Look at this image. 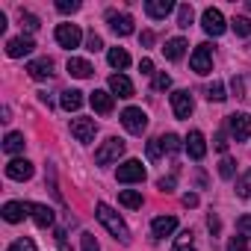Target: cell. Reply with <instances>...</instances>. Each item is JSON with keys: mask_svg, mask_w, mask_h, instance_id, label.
Masks as SVG:
<instances>
[{"mask_svg": "<svg viewBox=\"0 0 251 251\" xmlns=\"http://www.w3.org/2000/svg\"><path fill=\"white\" fill-rule=\"evenodd\" d=\"M230 86H233V95H236V98H242V95H245V83H242V77H233V80H230Z\"/></svg>", "mask_w": 251, "mask_h": 251, "instance_id": "44", "label": "cell"}, {"mask_svg": "<svg viewBox=\"0 0 251 251\" xmlns=\"http://www.w3.org/2000/svg\"><path fill=\"white\" fill-rule=\"evenodd\" d=\"M142 45H145V48H148V45H154V33H151V30H145V33H142Z\"/></svg>", "mask_w": 251, "mask_h": 251, "instance_id": "49", "label": "cell"}, {"mask_svg": "<svg viewBox=\"0 0 251 251\" xmlns=\"http://www.w3.org/2000/svg\"><path fill=\"white\" fill-rule=\"evenodd\" d=\"M27 213H30V204H21V201H9V204H3V219H6L9 225L24 222Z\"/></svg>", "mask_w": 251, "mask_h": 251, "instance_id": "16", "label": "cell"}, {"mask_svg": "<svg viewBox=\"0 0 251 251\" xmlns=\"http://www.w3.org/2000/svg\"><path fill=\"white\" fill-rule=\"evenodd\" d=\"M207 227H210L213 233H219V219H216V216H210V219H207Z\"/></svg>", "mask_w": 251, "mask_h": 251, "instance_id": "50", "label": "cell"}, {"mask_svg": "<svg viewBox=\"0 0 251 251\" xmlns=\"http://www.w3.org/2000/svg\"><path fill=\"white\" fill-rule=\"evenodd\" d=\"M189 65H192L195 74H210V71H213V50H210V45H198V48L192 50Z\"/></svg>", "mask_w": 251, "mask_h": 251, "instance_id": "7", "label": "cell"}, {"mask_svg": "<svg viewBox=\"0 0 251 251\" xmlns=\"http://www.w3.org/2000/svg\"><path fill=\"white\" fill-rule=\"evenodd\" d=\"M95 216L100 219V225H103V227H106V230H109L115 239H121V242H127V239H130V230H127V225L121 222V216H118V213H115L109 204H103V201H100V204L95 207Z\"/></svg>", "mask_w": 251, "mask_h": 251, "instance_id": "1", "label": "cell"}, {"mask_svg": "<svg viewBox=\"0 0 251 251\" xmlns=\"http://www.w3.org/2000/svg\"><path fill=\"white\" fill-rule=\"evenodd\" d=\"M109 92L118 95V98H133V83L124 74H112L109 77Z\"/></svg>", "mask_w": 251, "mask_h": 251, "instance_id": "18", "label": "cell"}, {"mask_svg": "<svg viewBox=\"0 0 251 251\" xmlns=\"http://www.w3.org/2000/svg\"><path fill=\"white\" fill-rule=\"evenodd\" d=\"M86 48H89L92 53H98V50L103 48V42H100V36H98V33H89V39H86Z\"/></svg>", "mask_w": 251, "mask_h": 251, "instance_id": "39", "label": "cell"}, {"mask_svg": "<svg viewBox=\"0 0 251 251\" xmlns=\"http://www.w3.org/2000/svg\"><path fill=\"white\" fill-rule=\"evenodd\" d=\"M27 71H30L33 80H48V77L53 74V62H50V59H33V62L27 65Z\"/></svg>", "mask_w": 251, "mask_h": 251, "instance_id": "21", "label": "cell"}, {"mask_svg": "<svg viewBox=\"0 0 251 251\" xmlns=\"http://www.w3.org/2000/svg\"><path fill=\"white\" fill-rule=\"evenodd\" d=\"M30 216L39 227H50L53 225V210L48 204H30Z\"/></svg>", "mask_w": 251, "mask_h": 251, "instance_id": "19", "label": "cell"}, {"mask_svg": "<svg viewBox=\"0 0 251 251\" xmlns=\"http://www.w3.org/2000/svg\"><path fill=\"white\" fill-rule=\"evenodd\" d=\"M21 21H24V27L33 33V30H39V18L33 15V12H21Z\"/></svg>", "mask_w": 251, "mask_h": 251, "instance_id": "38", "label": "cell"}, {"mask_svg": "<svg viewBox=\"0 0 251 251\" xmlns=\"http://www.w3.org/2000/svg\"><path fill=\"white\" fill-rule=\"evenodd\" d=\"M175 183H177V177H175V175H169V177H160V180H157V189L172 192V189H175Z\"/></svg>", "mask_w": 251, "mask_h": 251, "instance_id": "40", "label": "cell"}, {"mask_svg": "<svg viewBox=\"0 0 251 251\" xmlns=\"http://www.w3.org/2000/svg\"><path fill=\"white\" fill-rule=\"evenodd\" d=\"M233 172H236V163H233L230 157H225V160L219 163V175H222L225 180H230V177H233Z\"/></svg>", "mask_w": 251, "mask_h": 251, "instance_id": "34", "label": "cell"}, {"mask_svg": "<svg viewBox=\"0 0 251 251\" xmlns=\"http://www.w3.org/2000/svg\"><path fill=\"white\" fill-rule=\"evenodd\" d=\"M68 74H71V77H77V80H86V77H92V65H89V59L71 56V59H68Z\"/></svg>", "mask_w": 251, "mask_h": 251, "instance_id": "22", "label": "cell"}, {"mask_svg": "<svg viewBox=\"0 0 251 251\" xmlns=\"http://www.w3.org/2000/svg\"><path fill=\"white\" fill-rule=\"evenodd\" d=\"M192 95L189 92H183V89H177L175 95H172V109H175V115L177 118H189L192 115Z\"/></svg>", "mask_w": 251, "mask_h": 251, "instance_id": "10", "label": "cell"}, {"mask_svg": "<svg viewBox=\"0 0 251 251\" xmlns=\"http://www.w3.org/2000/svg\"><path fill=\"white\" fill-rule=\"evenodd\" d=\"M183 148H186V154H189L192 160H204V154H207V142H204V133H201V130H192V133L186 136Z\"/></svg>", "mask_w": 251, "mask_h": 251, "instance_id": "11", "label": "cell"}, {"mask_svg": "<svg viewBox=\"0 0 251 251\" xmlns=\"http://www.w3.org/2000/svg\"><path fill=\"white\" fill-rule=\"evenodd\" d=\"M9 251H36V242L24 236V239H15V242L9 245Z\"/></svg>", "mask_w": 251, "mask_h": 251, "instance_id": "35", "label": "cell"}, {"mask_svg": "<svg viewBox=\"0 0 251 251\" xmlns=\"http://www.w3.org/2000/svg\"><path fill=\"white\" fill-rule=\"evenodd\" d=\"M216 151H227V139H225V133H216Z\"/></svg>", "mask_w": 251, "mask_h": 251, "instance_id": "45", "label": "cell"}, {"mask_svg": "<svg viewBox=\"0 0 251 251\" xmlns=\"http://www.w3.org/2000/svg\"><path fill=\"white\" fill-rule=\"evenodd\" d=\"M106 21H109V27H112L115 36H130V33H133V18L124 15V12H121V15H118V12H109Z\"/></svg>", "mask_w": 251, "mask_h": 251, "instance_id": "13", "label": "cell"}, {"mask_svg": "<svg viewBox=\"0 0 251 251\" xmlns=\"http://www.w3.org/2000/svg\"><path fill=\"white\" fill-rule=\"evenodd\" d=\"M151 230H154L157 239H163V236H169V233L177 230V219H175V216H157V219L151 222Z\"/></svg>", "mask_w": 251, "mask_h": 251, "instance_id": "17", "label": "cell"}, {"mask_svg": "<svg viewBox=\"0 0 251 251\" xmlns=\"http://www.w3.org/2000/svg\"><path fill=\"white\" fill-rule=\"evenodd\" d=\"M163 154V145H160V139H154V142H148V160H157Z\"/></svg>", "mask_w": 251, "mask_h": 251, "instance_id": "43", "label": "cell"}, {"mask_svg": "<svg viewBox=\"0 0 251 251\" xmlns=\"http://www.w3.org/2000/svg\"><path fill=\"white\" fill-rule=\"evenodd\" d=\"M59 103H62V109H65V112H77V109L83 106V92H77V89H68V92H62Z\"/></svg>", "mask_w": 251, "mask_h": 251, "instance_id": "23", "label": "cell"}, {"mask_svg": "<svg viewBox=\"0 0 251 251\" xmlns=\"http://www.w3.org/2000/svg\"><path fill=\"white\" fill-rule=\"evenodd\" d=\"M172 9H175V3H172V0H148V3H145V12H148L154 21L166 18Z\"/></svg>", "mask_w": 251, "mask_h": 251, "instance_id": "20", "label": "cell"}, {"mask_svg": "<svg viewBox=\"0 0 251 251\" xmlns=\"http://www.w3.org/2000/svg\"><path fill=\"white\" fill-rule=\"evenodd\" d=\"M154 86H157L160 92H166V89L172 86V77H169V74H157V77H154Z\"/></svg>", "mask_w": 251, "mask_h": 251, "instance_id": "42", "label": "cell"}, {"mask_svg": "<svg viewBox=\"0 0 251 251\" xmlns=\"http://www.w3.org/2000/svg\"><path fill=\"white\" fill-rule=\"evenodd\" d=\"M56 42L62 45V48H80V42H83V33H80V27L77 24H59L56 27Z\"/></svg>", "mask_w": 251, "mask_h": 251, "instance_id": "9", "label": "cell"}, {"mask_svg": "<svg viewBox=\"0 0 251 251\" xmlns=\"http://www.w3.org/2000/svg\"><path fill=\"white\" fill-rule=\"evenodd\" d=\"M207 98H210V100H216V103H219V100H225V98H227V95H225V83H222V80H213V83L207 86Z\"/></svg>", "mask_w": 251, "mask_h": 251, "instance_id": "30", "label": "cell"}, {"mask_svg": "<svg viewBox=\"0 0 251 251\" xmlns=\"http://www.w3.org/2000/svg\"><path fill=\"white\" fill-rule=\"evenodd\" d=\"M83 251H100V248H98L95 233H83Z\"/></svg>", "mask_w": 251, "mask_h": 251, "instance_id": "41", "label": "cell"}, {"mask_svg": "<svg viewBox=\"0 0 251 251\" xmlns=\"http://www.w3.org/2000/svg\"><path fill=\"white\" fill-rule=\"evenodd\" d=\"M172 251H195V245H192V230H183V233L177 236V242H175Z\"/></svg>", "mask_w": 251, "mask_h": 251, "instance_id": "32", "label": "cell"}, {"mask_svg": "<svg viewBox=\"0 0 251 251\" xmlns=\"http://www.w3.org/2000/svg\"><path fill=\"white\" fill-rule=\"evenodd\" d=\"M227 251H248V242H245V236H242V233H236V236L227 242Z\"/></svg>", "mask_w": 251, "mask_h": 251, "instance_id": "36", "label": "cell"}, {"mask_svg": "<svg viewBox=\"0 0 251 251\" xmlns=\"http://www.w3.org/2000/svg\"><path fill=\"white\" fill-rule=\"evenodd\" d=\"M236 195H239V198H251V169L236 180Z\"/></svg>", "mask_w": 251, "mask_h": 251, "instance_id": "31", "label": "cell"}, {"mask_svg": "<svg viewBox=\"0 0 251 251\" xmlns=\"http://www.w3.org/2000/svg\"><path fill=\"white\" fill-rule=\"evenodd\" d=\"M118 183H142L145 180V166L139 160H127L124 166H118Z\"/></svg>", "mask_w": 251, "mask_h": 251, "instance_id": "6", "label": "cell"}, {"mask_svg": "<svg viewBox=\"0 0 251 251\" xmlns=\"http://www.w3.org/2000/svg\"><path fill=\"white\" fill-rule=\"evenodd\" d=\"M192 18H195V12H192V6H189V3L177 6V27H180V30H186V27L192 24Z\"/></svg>", "mask_w": 251, "mask_h": 251, "instance_id": "29", "label": "cell"}, {"mask_svg": "<svg viewBox=\"0 0 251 251\" xmlns=\"http://www.w3.org/2000/svg\"><path fill=\"white\" fill-rule=\"evenodd\" d=\"M121 124H124V130H127V133L142 136L145 127H148V115H145V109H139V106H127V109L121 112Z\"/></svg>", "mask_w": 251, "mask_h": 251, "instance_id": "2", "label": "cell"}, {"mask_svg": "<svg viewBox=\"0 0 251 251\" xmlns=\"http://www.w3.org/2000/svg\"><path fill=\"white\" fill-rule=\"evenodd\" d=\"M56 9H59L62 15H68V12H77V9H80V3H77V0H59Z\"/></svg>", "mask_w": 251, "mask_h": 251, "instance_id": "37", "label": "cell"}, {"mask_svg": "<svg viewBox=\"0 0 251 251\" xmlns=\"http://www.w3.org/2000/svg\"><path fill=\"white\" fill-rule=\"evenodd\" d=\"M201 27H204V33H207V36H213V39H219V36L227 30V24H225V15H222L219 9H213V6L201 12Z\"/></svg>", "mask_w": 251, "mask_h": 251, "instance_id": "3", "label": "cell"}, {"mask_svg": "<svg viewBox=\"0 0 251 251\" xmlns=\"http://www.w3.org/2000/svg\"><path fill=\"white\" fill-rule=\"evenodd\" d=\"M33 48H36V42H33L30 36H18V39H9V45H6V53H9L12 59H21V56L33 53Z\"/></svg>", "mask_w": 251, "mask_h": 251, "instance_id": "12", "label": "cell"}, {"mask_svg": "<svg viewBox=\"0 0 251 251\" xmlns=\"http://www.w3.org/2000/svg\"><path fill=\"white\" fill-rule=\"evenodd\" d=\"M89 103H92V109L100 112V115H109V112H112V95L103 92V89H95V92L89 95Z\"/></svg>", "mask_w": 251, "mask_h": 251, "instance_id": "15", "label": "cell"}, {"mask_svg": "<svg viewBox=\"0 0 251 251\" xmlns=\"http://www.w3.org/2000/svg\"><path fill=\"white\" fill-rule=\"evenodd\" d=\"M230 30H233L236 36H242V39H245V36H251V21H248L245 15H236V18L230 21Z\"/></svg>", "mask_w": 251, "mask_h": 251, "instance_id": "28", "label": "cell"}, {"mask_svg": "<svg viewBox=\"0 0 251 251\" xmlns=\"http://www.w3.org/2000/svg\"><path fill=\"white\" fill-rule=\"evenodd\" d=\"M245 6H248V12H251V3H245Z\"/></svg>", "mask_w": 251, "mask_h": 251, "instance_id": "51", "label": "cell"}, {"mask_svg": "<svg viewBox=\"0 0 251 251\" xmlns=\"http://www.w3.org/2000/svg\"><path fill=\"white\" fill-rule=\"evenodd\" d=\"M118 204L127 207V210H139L142 207V192H136V189H121L118 192Z\"/></svg>", "mask_w": 251, "mask_h": 251, "instance_id": "24", "label": "cell"}, {"mask_svg": "<svg viewBox=\"0 0 251 251\" xmlns=\"http://www.w3.org/2000/svg\"><path fill=\"white\" fill-rule=\"evenodd\" d=\"M106 59H109V65H112V68H118V71L130 65V56H127V50H124V48H109Z\"/></svg>", "mask_w": 251, "mask_h": 251, "instance_id": "26", "label": "cell"}, {"mask_svg": "<svg viewBox=\"0 0 251 251\" xmlns=\"http://www.w3.org/2000/svg\"><path fill=\"white\" fill-rule=\"evenodd\" d=\"M227 127H230V136H233L236 142H245V139L251 136V115H245V112L227 115Z\"/></svg>", "mask_w": 251, "mask_h": 251, "instance_id": "5", "label": "cell"}, {"mask_svg": "<svg viewBox=\"0 0 251 251\" xmlns=\"http://www.w3.org/2000/svg\"><path fill=\"white\" fill-rule=\"evenodd\" d=\"M183 50H186V42H183L180 36H175V39H169V42H166V48H163V53H166V59H172V62H177V59L183 56Z\"/></svg>", "mask_w": 251, "mask_h": 251, "instance_id": "25", "label": "cell"}, {"mask_svg": "<svg viewBox=\"0 0 251 251\" xmlns=\"http://www.w3.org/2000/svg\"><path fill=\"white\" fill-rule=\"evenodd\" d=\"M236 225H239V230H242V233H251V216H242Z\"/></svg>", "mask_w": 251, "mask_h": 251, "instance_id": "47", "label": "cell"}, {"mask_svg": "<svg viewBox=\"0 0 251 251\" xmlns=\"http://www.w3.org/2000/svg\"><path fill=\"white\" fill-rule=\"evenodd\" d=\"M98 133V124L95 118H71V136L77 142H92Z\"/></svg>", "mask_w": 251, "mask_h": 251, "instance_id": "8", "label": "cell"}, {"mask_svg": "<svg viewBox=\"0 0 251 251\" xmlns=\"http://www.w3.org/2000/svg\"><path fill=\"white\" fill-rule=\"evenodd\" d=\"M24 133H6V139H3V151L6 154H21L24 151Z\"/></svg>", "mask_w": 251, "mask_h": 251, "instance_id": "27", "label": "cell"}, {"mask_svg": "<svg viewBox=\"0 0 251 251\" xmlns=\"http://www.w3.org/2000/svg\"><path fill=\"white\" fill-rule=\"evenodd\" d=\"M160 145H163V151H169V154H177V151H180V139H177L175 133H166V136L160 139Z\"/></svg>", "mask_w": 251, "mask_h": 251, "instance_id": "33", "label": "cell"}, {"mask_svg": "<svg viewBox=\"0 0 251 251\" xmlns=\"http://www.w3.org/2000/svg\"><path fill=\"white\" fill-rule=\"evenodd\" d=\"M121 154H124V142L112 136V139H106V142L95 151V163H98V166H109V163H115Z\"/></svg>", "mask_w": 251, "mask_h": 251, "instance_id": "4", "label": "cell"}, {"mask_svg": "<svg viewBox=\"0 0 251 251\" xmlns=\"http://www.w3.org/2000/svg\"><path fill=\"white\" fill-rule=\"evenodd\" d=\"M183 207H198V195L195 192H186L183 195Z\"/></svg>", "mask_w": 251, "mask_h": 251, "instance_id": "46", "label": "cell"}, {"mask_svg": "<svg viewBox=\"0 0 251 251\" xmlns=\"http://www.w3.org/2000/svg\"><path fill=\"white\" fill-rule=\"evenodd\" d=\"M33 163L30 160H12L9 166H6V177H12V180H30L33 177Z\"/></svg>", "mask_w": 251, "mask_h": 251, "instance_id": "14", "label": "cell"}, {"mask_svg": "<svg viewBox=\"0 0 251 251\" xmlns=\"http://www.w3.org/2000/svg\"><path fill=\"white\" fill-rule=\"evenodd\" d=\"M139 71H142V74H154V62H151V59H142V62H139Z\"/></svg>", "mask_w": 251, "mask_h": 251, "instance_id": "48", "label": "cell"}]
</instances>
